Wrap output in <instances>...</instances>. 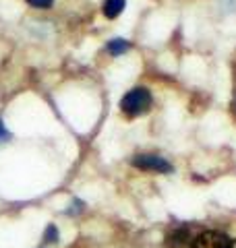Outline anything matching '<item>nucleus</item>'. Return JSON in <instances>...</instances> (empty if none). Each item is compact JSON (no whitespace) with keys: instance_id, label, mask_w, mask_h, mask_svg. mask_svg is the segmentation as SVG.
<instances>
[{"instance_id":"obj_1","label":"nucleus","mask_w":236,"mask_h":248,"mask_svg":"<svg viewBox=\"0 0 236 248\" xmlns=\"http://www.w3.org/2000/svg\"><path fill=\"white\" fill-rule=\"evenodd\" d=\"M149 108H152V93H149L145 87L131 89L127 95L120 99V110L127 116H131V118L145 114Z\"/></svg>"},{"instance_id":"obj_2","label":"nucleus","mask_w":236,"mask_h":248,"mask_svg":"<svg viewBox=\"0 0 236 248\" xmlns=\"http://www.w3.org/2000/svg\"><path fill=\"white\" fill-rule=\"evenodd\" d=\"M133 166L139 168V170H147V172H157V174H168L172 172V166L168 164L164 157L160 155H137L133 159Z\"/></svg>"},{"instance_id":"obj_3","label":"nucleus","mask_w":236,"mask_h":248,"mask_svg":"<svg viewBox=\"0 0 236 248\" xmlns=\"http://www.w3.org/2000/svg\"><path fill=\"white\" fill-rule=\"evenodd\" d=\"M228 246H230V240H228V236L219 234V232H201L191 244V248H228Z\"/></svg>"},{"instance_id":"obj_4","label":"nucleus","mask_w":236,"mask_h":248,"mask_svg":"<svg viewBox=\"0 0 236 248\" xmlns=\"http://www.w3.org/2000/svg\"><path fill=\"white\" fill-rule=\"evenodd\" d=\"M191 238L188 236V230L186 228H178V230H174V234H170L166 240H168V248H180V246H185L186 244V240Z\"/></svg>"},{"instance_id":"obj_5","label":"nucleus","mask_w":236,"mask_h":248,"mask_svg":"<svg viewBox=\"0 0 236 248\" xmlns=\"http://www.w3.org/2000/svg\"><path fill=\"white\" fill-rule=\"evenodd\" d=\"M124 9V0H106L104 2V15L108 19H114L122 13Z\"/></svg>"},{"instance_id":"obj_6","label":"nucleus","mask_w":236,"mask_h":248,"mask_svg":"<svg viewBox=\"0 0 236 248\" xmlns=\"http://www.w3.org/2000/svg\"><path fill=\"white\" fill-rule=\"evenodd\" d=\"M129 42L127 40H112L108 42V52L112 54V56H118V54H122L124 50H129Z\"/></svg>"},{"instance_id":"obj_7","label":"nucleus","mask_w":236,"mask_h":248,"mask_svg":"<svg viewBox=\"0 0 236 248\" xmlns=\"http://www.w3.org/2000/svg\"><path fill=\"white\" fill-rule=\"evenodd\" d=\"M31 6H35V9H50L54 0H27Z\"/></svg>"},{"instance_id":"obj_8","label":"nucleus","mask_w":236,"mask_h":248,"mask_svg":"<svg viewBox=\"0 0 236 248\" xmlns=\"http://www.w3.org/2000/svg\"><path fill=\"white\" fill-rule=\"evenodd\" d=\"M58 234H56V228L54 226H50L48 230H46V240H48V242H54V238H56Z\"/></svg>"},{"instance_id":"obj_9","label":"nucleus","mask_w":236,"mask_h":248,"mask_svg":"<svg viewBox=\"0 0 236 248\" xmlns=\"http://www.w3.org/2000/svg\"><path fill=\"white\" fill-rule=\"evenodd\" d=\"M9 137V133H6V128H4V124L0 122V139H6Z\"/></svg>"},{"instance_id":"obj_10","label":"nucleus","mask_w":236,"mask_h":248,"mask_svg":"<svg viewBox=\"0 0 236 248\" xmlns=\"http://www.w3.org/2000/svg\"><path fill=\"white\" fill-rule=\"evenodd\" d=\"M228 248H236V240H230V246Z\"/></svg>"}]
</instances>
